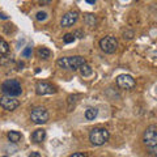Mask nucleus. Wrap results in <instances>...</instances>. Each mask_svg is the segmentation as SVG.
I'll list each match as a JSON object with an SVG mask.
<instances>
[{
  "label": "nucleus",
  "instance_id": "nucleus-23",
  "mask_svg": "<svg viewBox=\"0 0 157 157\" xmlns=\"http://www.w3.org/2000/svg\"><path fill=\"white\" fill-rule=\"evenodd\" d=\"M29 157H41V155H39V152H32Z\"/></svg>",
  "mask_w": 157,
  "mask_h": 157
},
{
  "label": "nucleus",
  "instance_id": "nucleus-13",
  "mask_svg": "<svg viewBox=\"0 0 157 157\" xmlns=\"http://www.w3.org/2000/svg\"><path fill=\"white\" fill-rule=\"evenodd\" d=\"M78 70H80V73H81V76L82 77H89L92 73H93V70H92V67L89 66V64H82L80 68H78Z\"/></svg>",
  "mask_w": 157,
  "mask_h": 157
},
{
  "label": "nucleus",
  "instance_id": "nucleus-8",
  "mask_svg": "<svg viewBox=\"0 0 157 157\" xmlns=\"http://www.w3.org/2000/svg\"><path fill=\"white\" fill-rule=\"evenodd\" d=\"M0 106L4 110L13 111L20 106V101L16 97H9V96H2L0 97Z\"/></svg>",
  "mask_w": 157,
  "mask_h": 157
},
{
  "label": "nucleus",
  "instance_id": "nucleus-25",
  "mask_svg": "<svg viewBox=\"0 0 157 157\" xmlns=\"http://www.w3.org/2000/svg\"><path fill=\"white\" fill-rule=\"evenodd\" d=\"M86 3H89V4H94L96 2H94V0H86Z\"/></svg>",
  "mask_w": 157,
  "mask_h": 157
},
{
  "label": "nucleus",
  "instance_id": "nucleus-3",
  "mask_svg": "<svg viewBox=\"0 0 157 157\" xmlns=\"http://www.w3.org/2000/svg\"><path fill=\"white\" fill-rule=\"evenodd\" d=\"M110 137V132L102 127H96L89 132V140L93 145H104Z\"/></svg>",
  "mask_w": 157,
  "mask_h": 157
},
{
  "label": "nucleus",
  "instance_id": "nucleus-26",
  "mask_svg": "<svg viewBox=\"0 0 157 157\" xmlns=\"http://www.w3.org/2000/svg\"><path fill=\"white\" fill-rule=\"evenodd\" d=\"M0 17H2V18H4V20H7V18H8V17L6 16V14H3V13H2V14H0Z\"/></svg>",
  "mask_w": 157,
  "mask_h": 157
},
{
  "label": "nucleus",
  "instance_id": "nucleus-17",
  "mask_svg": "<svg viewBox=\"0 0 157 157\" xmlns=\"http://www.w3.org/2000/svg\"><path fill=\"white\" fill-rule=\"evenodd\" d=\"M85 22L89 26H94L96 25V17L93 16V14H86L85 16Z\"/></svg>",
  "mask_w": 157,
  "mask_h": 157
},
{
  "label": "nucleus",
  "instance_id": "nucleus-4",
  "mask_svg": "<svg viewBox=\"0 0 157 157\" xmlns=\"http://www.w3.org/2000/svg\"><path fill=\"white\" fill-rule=\"evenodd\" d=\"M2 92L4 93V96H9V97H17L22 93V88H21V84L20 81L17 80H7L3 82L2 85Z\"/></svg>",
  "mask_w": 157,
  "mask_h": 157
},
{
  "label": "nucleus",
  "instance_id": "nucleus-10",
  "mask_svg": "<svg viewBox=\"0 0 157 157\" xmlns=\"http://www.w3.org/2000/svg\"><path fill=\"white\" fill-rule=\"evenodd\" d=\"M36 92H37L38 96H46V94H52V93H55L56 90L50 82L39 81L36 85Z\"/></svg>",
  "mask_w": 157,
  "mask_h": 157
},
{
  "label": "nucleus",
  "instance_id": "nucleus-18",
  "mask_svg": "<svg viewBox=\"0 0 157 157\" xmlns=\"http://www.w3.org/2000/svg\"><path fill=\"white\" fill-rule=\"evenodd\" d=\"M73 41H75V37L72 36V33H67L66 36L63 37V42L67 43V45H68V43H72Z\"/></svg>",
  "mask_w": 157,
  "mask_h": 157
},
{
  "label": "nucleus",
  "instance_id": "nucleus-1",
  "mask_svg": "<svg viewBox=\"0 0 157 157\" xmlns=\"http://www.w3.org/2000/svg\"><path fill=\"white\" fill-rule=\"evenodd\" d=\"M82 64H85V59L80 55L75 56H63L59 58L56 60V66L62 70H71V71H77Z\"/></svg>",
  "mask_w": 157,
  "mask_h": 157
},
{
  "label": "nucleus",
  "instance_id": "nucleus-2",
  "mask_svg": "<svg viewBox=\"0 0 157 157\" xmlns=\"http://www.w3.org/2000/svg\"><path fill=\"white\" fill-rule=\"evenodd\" d=\"M143 141L147 145V148L149 149L151 155L156 156L157 152V126L151 124L149 127H147V130L143 134Z\"/></svg>",
  "mask_w": 157,
  "mask_h": 157
},
{
  "label": "nucleus",
  "instance_id": "nucleus-22",
  "mask_svg": "<svg viewBox=\"0 0 157 157\" xmlns=\"http://www.w3.org/2000/svg\"><path fill=\"white\" fill-rule=\"evenodd\" d=\"M123 36H124V38H132V37H134V32H124V34H123Z\"/></svg>",
  "mask_w": 157,
  "mask_h": 157
},
{
  "label": "nucleus",
  "instance_id": "nucleus-7",
  "mask_svg": "<svg viewBox=\"0 0 157 157\" xmlns=\"http://www.w3.org/2000/svg\"><path fill=\"white\" fill-rule=\"evenodd\" d=\"M117 85L119 86L121 89L130 90L136 85V81L131 75H126V73H123V75H119L117 77Z\"/></svg>",
  "mask_w": 157,
  "mask_h": 157
},
{
  "label": "nucleus",
  "instance_id": "nucleus-16",
  "mask_svg": "<svg viewBox=\"0 0 157 157\" xmlns=\"http://www.w3.org/2000/svg\"><path fill=\"white\" fill-rule=\"evenodd\" d=\"M8 51H9V45L4 39H0V55H4Z\"/></svg>",
  "mask_w": 157,
  "mask_h": 157
},
{
  "label": "nucleus",
  "instance_id": "nucleus-5",
  "mask_svg": "<svg viewBox=\"0 0 157 157\" xmlns=\"http://www.w3.org/2000/svg\"><path fill=\"white\" fill-rule=\"evenodd\" d=\"M48 118H50L48 111L42 106L34 107V109L32 110V113H30V121L33 122V123H36V124H45V123H47Z\"/></svg>",
  "mask_w": 157,
  "mask_h": 157
},
{
  "label": "nucleus",
  "instance_id": "nucleus-15",
  "mask_svg": "<svg viewBox=\"0 0 157 157\" xmlns=\"http://www.w3.org/2000/svg\"><path fill=\"white\" fill-rule=\"evenodd\" d=\"M97 114H98V110L96 107H89V109L85 110V118L88 121H93L97 117Z\"/></svg>",
  "mask_w": 157,
  "mask_h": 157
},
{
  "label": "nucleus",
  "instance_id": "nucleus-24",
  "mask_svg": "<svg viewBox=\"0 0 157 157\" xmlns=\"http://www.w3.org/2000/svg\"><path fill=\"white\" fill-rule=\"evenodd\" d=\"M71 157H85V156L82 155V153H73Z\"/></svg>",
  "mask_w": 157,
  "mask_h": 157
},
{
  "label": "nucleus",
  "instance_id": "nucleus-19",
  "mask_svg": "<svg viewBox=\"0 0 157 157\" xmlns=\"http://www.w3.org/2000/svg\"><path fill=\"white\" fill-rule=\"evenodd\" d=\"M36 18L38 20V21H45V20L47 18V13L46 12H38L36 14Z\"/></svg>",
  "mask_w": 157,
  "mask_h": 157
},
{
  "label": "nucleus",
  "instance_id": "nucleus-12",
  "mask_svg": "<svg viewBox=\"0 0 157 157\" xmlns=\"http://www.w3.org/2000/svg\"><path fill=\"white\" fill-rule=\"evenodd\" d=\"M37 55H38V58L47 60V59H50V58H51L52 54H51V51L48 50L47 47H39V48H38V51H37Z\"/></svg>",
  "mask_w": 157,
  "mask_h": 157
},
{
  "label": "nucleus",
  "instance_id": "nucleus-20",
  "mask_svg": "<svg viewBox=\"0 0 157 157\" xmlns=\"http://www.w3.org/2000/svg\"><path fill=\"white\" fill-rule=\"evenodd\" d=\"M22 55L25 56V58H29V56H30V55H32V47H26L25 50L22 51Z\"/></svg>",
  "mask_w": 157,
  "mask_h": 157
},
{
  "label": "nucleus",
  "instance_id": "nucleus-14",
  "mask_svg": "<svg viewBox=\"0 0 157 157\" xmlns=\"http://www.w3.org/2000/svg\"><path fill=\"white\" fill-rule=\"evenodd\" d=\"M21 134H20L18 131H9L8 132V139L9 141H12V143H18L20 140H21Z\"/></svg>",
  "mask_w": 157,
  "mask_h": 157
},
{
  "label": "nucleus",
  "instance_id": "nucleus-11",
  "mask_svg": "<svg viewBox=\"0 0 157 157\" xmlns=\"http://www.w3.org/2000/svg\"><path fill=\"white\" fill-rule=\"evenodd\" d=\"M45 137H46V131L43 128H38L32 134V140L34 143H41V141L45 140Z\"/></svg>",
  "mask_w": 157,
  "mask_h": 157
},
{
  "label": "nucleus",
  "instance_id": "nucleus-9",
  "mask_svg": "<svg viewBox=\"0 0 157 157\" xmlns=\"http://www.w3.org/2000/svg\"><path fill=\"white\" fill-rule=\"evenodd\" d=\"M77 20H78V12H76V11H70V12H67L64 16L62 17L60 25H62L63 28H70V26L75 25V24L77 22Z\"/></svg>",
  "mask_w": 157,
  "mask_h": 157
},
{
  "label": "nucleus",
  "instance_id": "nucleus-27",
  "mask_svg": "<svg viewBox=\"0 0 157 157\" xmlns=\"http://www.w3.org/2000/svg\"><path fill=\"white\" fill-rule=\"evenodd\" d=\"M4 157H7V156H4Z\"/></svg>",
  "mask_w": 157,
  "mask_h": 157
},
{
  "label": "nucleus",
  "instance_id": "nucleus-21",
  "mask_svg": "<svg viewBox=\"0 0 157 157\" xmlns=\"http://www.w3.org/2000/svg\"><path fill=\"white\" fill-rule=\"evenodd\" d=\"M72 36L77 37V38H82V37H84V36H82V33H81V30H76L75 33H72Z\"/></svg>",
  "mask_w": 157,
  "mask_h": 157
},
{
  "label": "nucleus",
  "instance_id": "nucleus-6",
  "mask_svg": "<svg viewBox=\"0 0 157 157\" xmlns=\"http://www.w3.org/2000/svg\"><path fill=\"white\" fill-rule=\"evenodd\" d=\"M100 47L106 54H114L118 48V39L113 36H106L100 41Z\"/></svg>",
  "mask_w": 157,
  "mask_h": 157
}]
</instances>
